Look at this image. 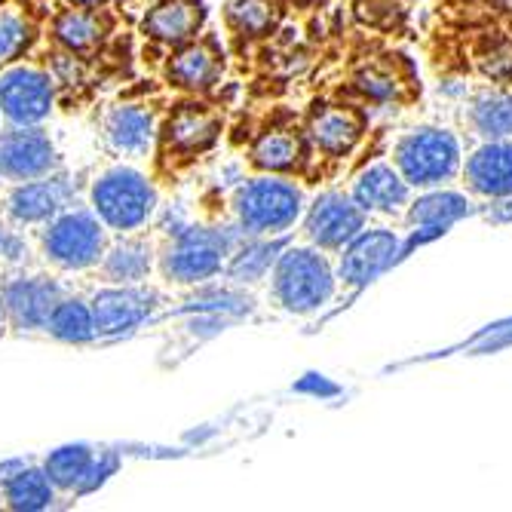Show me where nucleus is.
<instances>
[{
  "instance_id": "f257e3e1",
  "label": "nucleus",
  "mask_w": 512,
  "mask_h": 512,
  "mask_svg": "<svg viewBox=\"0 0 512 512\" xmlns=\"http://www.w3.org/2000/svg\"><path fill=\"white\" fill-rule=\"evenodd\" d=\"M157 209L154 184L132 166H114L92 181V212L120 234L142 230Z\"/></svg>"
},
{
  "instance_id": "f03ea898",
  "label": "nucleus",
  "mask_w": 512,
  "mask_h": 512,
  "mask_svg": "<svg viewBox=\"0 0 512 512\" xmlns=\"http://www.w3.org/2000/svg\"><path fill=\"white\" fill-rule=\"evenodd\" d=\"M43 249L62 270H86L105 255V224L96 212L65 206L56 218L46 221Z\"/></svg>"
},
{
  "instance_id": "7ed1b4c3",
  "label": "nucleus",
  "mask_w": 512,
  "mask_h": 512,
  "mask_svg": "<svg viewBox=\"0 0 512 512\" xmlns=\"http://www.w3.org/2000/svg\"><path fill=\"white\" fill-rule=\"evenodd\" d=\"M301 212V194L283 178H255L237 197V215L246 234H279Z\"/></svg>"
},
{
  "instance_id": "20e7f679",
  "label": "nucleus",
  "mask_w": 512,
  "mask_h": 512,
  "mask_svg": "<svg viewBox=\"0 0 512 512\" xmlns=\"http://www.w3.org/2000/svg\"><path fill=\"white\" fill-rule=\"evenodd\" d=\"M276 295L289 310L307 313L332 295V270L313 249H292L276 264Z\"/></svg>"
},
{
  "instance_id": "39448f33",
  "label": "nucleus",
  "mask_w": 512,
  "mask_h": 512,
  "mask_svg": "<svg viewBox=\"0 0 512 512\" xmlns=\"http://www.w3.org/2000/svg\"><path fill=\"white\" fill-rule=\"evenodd\" d=\"M53 114V83L34 65H16L0 77V117L13 126H40Z\"/></svg>"
},
{
  "instance_id": "423d86ee",
  "label": "nucleus",
  "mask_w": 512,
  "mask_h": 512,
  "mask_svg": "<svg viewBox=\"0 0 512 512\" xmlns=\"http://www.w3.org/2000/svg\"><path fill=\"white\" fill-rule=\"evenodd\" d=\"M224 252L227 243L215 230H184L163 255V273L175 283H200L221 270Z\"/></svg>"
},
{
  "instance_id": "0eeeda50",
  "label": "nucleus",
  "mask_w": 512,
  "mask_h": 512,
  "mask_svg": "<svg viewBox=\"0 0 512 512\" xmlns=\"http://www.w3.org/2000/svg\"><path fill=\"white\" fill-rule=\"evenodd\" d=\"M56 166L53 138L40 126H13L0 135V178L7 181H28L50 175Z\"/></svg>"
},
{
  "instance_id": "6e6552de",
  "label": "nucleus",
  "mask_w": 512,
  "mask_h": 512,
  "mask_svg": "<svg viewBox=\"0 0 512 512\" xmlns=\"http://www.w3.org/2000/svg\"><path fill=\"white\" fill-rule=\"evenodd\" d=\"M454 163H457L454 138L445 132H436V129L405 138L399 148V166L411 184H433V181L451 175Z\"/></svg>"
},
{
  "instance_id": "1a4fd4ad",
  "label": "nucleus",
  "mask_w": 512,
  "mask_h": 512,
  "mask_svg": "<svg viewBox=\"0 0 512 512\" xmlns=\"http://www.w3.org/2000/svg\"><path fill=\"white\" fill-rule=\"evenodd\" d=\"M68 197L71 184L62 175L28 178L7 197V215L16 224H46L68 206Z\"/></svg>"
},
{
  "instance_id": "9d476101",
  "label": "nucleus",
  "mask_w": 512,
  "mask_h": 512,
  "mask_svg": "<svg viewBox=\"0 0 512 512\" xmlns=\"http://www.w3.org/2000/svg\"><path fill=\"white\" fill-rule=\"evenodd\" d=\"M59 301V289L43 276H16L0 292V307L19 329H46V319Z\"/></svg>"
},
{
  "instance_id": "9b49d317",
  "label": "nucleus",
  "mask_w": 512,
  "mask_h": 512,
  "mask_svg": "<svg viewBox=\"0 0 512 512\" xmlns=\"http://www.w3.org/2000/svg\"><path fill=\"white\" fill-rule=\"evenodd\" d=\"M154 295L142 286H114L96 295L92 301V322L96 335H123L135 329L138 322L148 319Z\"/></svg>"
},
{
  "instance_id": "f8f14e48",
  "label": "nucleus",
  "mask_w": 512,
  "mask_h": 512,
  "mask_svg": "<svg viewBox=\"0 0 512 512\" xmlns=\"http://www.w3.org/2000/svg\"><path fill=\"white\" fill-rule=\"evenodd\" d=\"M105 138L114 154L145 157L154 142V114L142 105H120L105 117Z\"/></svg>"
},
{
  "instance_id": "ddd939ff",
  "label": "nucleus",
  "mask_w": 512,
  "mask_h": 512,
  "mask_svg": "<svg viewBox=\"0 0 512 512\" xmlns=\"http://www.w3.org/2000/svg\"><path fill=\"white\" fill-rule=\"evenodd\" d=\"M359 227H362L359 209L350 200L338 197V194L322 197L310 209V218H307V234L319 246H341V243L356 237Z\"/></svg>"
},
{
  "instance_id": "4468645a",
  "label": "nucleus",
  "mask_w": 512,
  "mask_h": 512,
  "mask_svg": "<svg viewBox=\"0 0 512 512\" xmlns=\"http://www.w3.org/2000/svg\"><path fill=\"white\" fill-rule=\"evenodd\" d=\"M396 255V237L387 234V230H375V234L356 237L353 246L347 249L344 261H341V273L347 283L359 286L365 279H371L375 273H381Z\"/></svg>"
},
{
  "instance_id": "2eb2a0df",
  "label": "nucleus",
  "mask_w": 512,
  "mask_h": 512,
  "mask_svg": "<svg viewBox=\"0 0 512 512\" xmlns=\"http://www.w3.org/2000/svg\"><path fill=\"white\" fill-rule=\"evenodd\" d=\"M200 22L203 10L197 0H166L145 19V31L160 43H184L194 37Z\"/></svg>"
},
{
  "instance_id": "dca6fc26",
  "label": "nucleus",
  "mask_w": 512,
  "mask_h": 512,
  "mask_svg": "<svg viewBox=\"0 0 512 512\" xmlns=\"http://www.w3.org/2000/svg\"><path fill=\"white\" fill-rule=\"evenodd\" d=\"M0 482H4V497L10 509H46L56 497V485L46 476V470L28 467V463H16V473L0 476Z\"/></svg>"
},
{
  "instance_id": "f3484780",
  "label": "nucleus",
  "mask_w": 512,
  "mask_h": 512,
  "mask_svg": "<svg viewBox=\"0 0 512 512\" xmlns=\"http://www.w3.org/2000/svg\"><path fill=\"white\" fill-rule=\"evenodd\" d=\"M154 264V249L145 240H123L105 258V273L114 286H138L145 283Z\"/></svg>"
},
{
  "instance_id": "a211bd4d",
  "label": "nucleus",
  "mask_w": 512,
  "mask_h": 512,
  "mask_svg": "<svg viewBox=\"0 0 512 512\" xmlns=\"http://www.w3.org/2000/svg\"><path fill=\"white\" fill-rule=\"evenodd\" d=\"M99 454L86 448V445H65V448H56L50 457H46V476L53 479L56 488L62 491H80L83 494V485L96 467Z\"/></svg>"
},
{
  "instance_id": "6ab92c4d",
  "label": "nucleus",
  "mask_w": 512,
  "mask_h": 512,
  "mask_svg": "<svg viewBox=\"0 0 512 512\" xmlns=\"http://www.w3.org/2000/svg\"><path fill=\"white\" fill-rule=\"evenodd\" d=\"M470 181L482 194H509L512 191V148L491 145L479 151L470 163Z\"/></svg>"
},
{
  "instance_id": "aec40b11",
  "label": "nucleus",
  "mask_w": 512,
  "mask_h": 512,
  "mask_svg": "<svg viewBox=\"0 0 512 512\" xmlns=\"http://www.w3.org/2000/svg\"><path fill=\"white\" fill-rule=\"evenodd\" d=\"M46 329H50L53 338L59 341H68V344H86L96 338V322H92V307L77 301V298H68V301H59L46 319Z\"/></svg>"
},
{
  "instance_id": "412c9836",
  "label": "nucleus",
  "mask_w": 512,
  "mask_h": 512,
  "mask_svg": "<svg viewBox=\"0 0 512 512\" xmlns=\"http://www.w3.org/2000/svg\"><path fill=\"white\" fill-rule=\"evenodd\" d=\"M356 200L365 209H393L405 200V184L387 166H375L356 184Z\"/></svg>"
},
{
  "instance_id": "4be33fe9",
  "label": "nucleus",
  "mask_w": 512,
  "mask_h": 512,
  "mask_svg": "<svg viewBox=\"0 0 512 512\" xmlns=\"http://www.w3.org/2000/svg\"><path fill=\"white\" fill-rule=\"evenodd\" d=\"M169 74L184 89H206L218 77V59L206 46H188L175 56Z\"/></svg>"
},
{
  "instance_id": "5701e85b",
  "label": "nucleus",
  "mask_w": 512,
  "mask_h": 512,
  "mask_svg": "<svg viewBox=\"0 0 512 512\" xmlns=\"http://www.w3.org/2000/svg\"><path fill=\"white\" fill-rule=\"evenodd\" d=\"M215 135V120L206 111L197 108H184L175 114V120L169 123V142L181 151H197L206 148Z\"/></svg>"
},
{
  "instance_id": "b1692460",
  "label": "nucleus",
  "mask_w": 512,
  "mask_h": 512,
  "mask_svg": "<svg viewBox=\"0 0 512 512\" xmlns=\"http://www.w3.org/2000/svg\"><path fill=\"white\" fill-rule=\"evenodd\" d=\"M310 129H313V142L329 154L347 151L359 132L356 120L347 111H322V114H316Z\"/></svg>"
},
{
  "instance_id": "393cba45",
  "label": "nucleus",
  "mask_w": 512,
  "mask_h": 512,
  "mask_svg": "<svg viewBox=\"0 0 512 512\" xmlns=\"http://www.w3.org/2000/svg\"><path fill=\"white\" fill-rule=\"evenodd\" d=\"M56 37L68 46V50L83 53V50H89V46L99 43L102 22H99V16H92L86 10H68L56 22Z\"/></svg>"
},
{
  "instance_id": "a878e982",
  "label": "nucleus",
  "mask_w": 512,
  "mask_h": 512,
  "mask_svg": "<svg viewBox=\"0 0 512 512\" xmlns=\"http://www.w3.org/2000/svg\"><path fill=\"white\" fill-rule=\"evenodd\" d=\"M298 154H301V145L289 132H267L255 145V163L264 169H289L298 160Z\"/></svg>"
},
{
  "instance_id": "bb28decb",
  "label": "nucleus",
  "mask_w": 512,
  "mask_h": 512,
  "mask_svg": "<svg viewBox=\"0 0 512 512\" xmlns=\"http://www.w3.org/2000/svg\"><path fill=\"white\" fill-rule=\"evenodd\" d=\"M463 212H467V200H460L457 194H436L411 209V221L424 224V227H445L448 221L460 218Z\"/></svg>"
},
{
  "instance_id": "cd10ccee",
  "label": "nucleus",
  "mask_w": 512,
  "mask_h": 512,
  "mask_svg": "<svg viewBox=\"0 0 512 512\" xmlns=\"http://www.w3.org/2000/svg\"><path fill=\"white\" fill-rule=\"evenodd\" d=\"M476 123L485 135L503 138L512 135V99L509 96H488L476 105Z\"/></svg>"
},
{
  "instance_id": "c85d7f7f",
  "label": "nucleus",
  "mask_w": 512,
  "mask_h": 512,
  "mask_svg": "<svg viewBox=\"0 0 512 512\" xmlns=\"http://www.w3.org/2000/svg\"><path fill=\"white\" fill-rule=\"evenodd\" d=\"M28 19L19 13H0V65L19 59V53L28 46Z\"/></svg>"
},
{
  "instance_id": "c756f323",
  "label": "nucleus",
  "mask_w": 512,
  "mask_h": 512,
  "mask_svg": "<svg viewBox=\"0 0 512 512\" xmlns=\"http://www.w3.org/2000/svg\"><path fill=\"white\" fill-rule=\"evenodd\" d=\"M230 19L243 31L261 34L273 22V10L267 0H234V4H230Z\"/></svg>"
},
{
  "instance_id": "7c9ffc66",
  "label": "nucleus",
  "mask_w": 512,
  "mask_h": 512,
  "mask_svg": "<svg viewBox=\"0 0 512 512\" xmlns=\"http://www.w3.org/2000/svg\"><path fill=\"white\" fill-rule=\"evenodd\" d=\"M270 252H273L270 246H255V249L237 255V261L230 264V273H234L237 279H255L270 264V258H273Z\"/></svg>"
},
{
  "instance_id": "2f4dec72",
  "label": "nucleus",
  "mask_w": 512,
  "mask_h": 512,
  "mask_svg": "<svg viewBox=\"0 0 512 512\" xmlns=\"http://www.w3.org/2000/svg\"><path fill=\"white\" fill-rule=\"evenodd\" d=\"M485 71L497 80H509L512 77V46H500V50H494L485 62Z\"/></svg>"
},
{
  "instance_id": "473e14b6",
  "label": "nucleus",
  "mask_w": 512,
  "mask_h": 512,
  "mask_svg": "<svg viewBox=\"0 0 512 512\" xmlns=\"http://www.w3.org/2000/svg\"><path fill=\"white\" fill-rule=\"evenodd\" d=\"M77 7H99V4H105V0H74Z\"/></svg>"
},
{
  "instance_id": "72a5a7b5",
  "label": "nucleus",
  "mask_w": 512,
  "mask_h": 512,
  "mask_svg": "<svg viewBox=\"0 0 512 512\" xmlns=\"http://www.w3.org/2000/svg\"><path fill=\"white\" fill-rule=\"evenodd\" d=\"M500 4H503V10H509V13H512V0H500Z\"/></svg>"
},
{
  "instance_id": "f704fd0d",
  "label": "nucleus",
  "mask_w": 512,
  "mask_h": 512,
  "mask_svg": "<svg viewBox=\"0 0 512 512\" xmlns=\"http://www.w3.org/2000/svg\"><path fill=\"white\" fill-rule=\"evenodd\" d=\"M0 240H4V237H0Z\"/></svg>"
}]
</instances>
